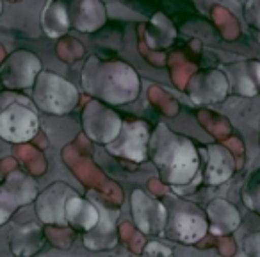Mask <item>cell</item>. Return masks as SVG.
Listing matches in <instances>:
<instances>
[{"label":"cell","mask_w":260,"mask_h":257,"mask_svg":"<svg viewBox=\"0 0 260 257\" xmlns=\"http://www.w3.org/2000/svg\"><path fill=\"white\" fill-rule=\"evenodd\" d=\"M148 157L170 186H187L200 172L198 147L164 123L150 134Z\"/></svg>","instance_id":"6da1fadb"},{"label":"cell","mask_w":260,"mask_h":257,"mask_svg":"<svg viewBox=\"0 0 260 257\" xmlns=\"http://www.w3.org/2000/svg\"><path fill=\"white\" fill-rule=\"evenodd\" d=\"M82 86L93 98L109 105H123L138 98L141 80L138 72L126 63L91 55L84 66Z\"/></svg>","instance_id":"7a4b0ae2"},{"label":"cell","mask_w":260,"mask_h":257,"mask_svg":"<svg viewBox=\"0 0 260 257\" xmlns=\"http://www.w3.org/2000/svg\"><path fill=\"white\" fill-rule=\"evenodd\" d=\"M166 227L162 236L182 245H194L209 232V218L200 206L191 200L168 198Z\"/></svg>","instance_id":"3957f363"},{"label":"cell","mask_w":260,"mask_h":257,"mask_svg":"<svg viewBox=\"0 0 260 257\" xmlns=\"http://www.w3.org/2000/svg\"><path fill=\"white\" fill-rule=\"evenodd\" d=\"M32 100L43 112L68 115L79 104V91L64 77L41 70L32 84Z\"/></svg>","instance_id":"277c9868"},{"label":"cell","mask_w":260,"mask_h":257,"mask_svg":"<svg viewBox=\"0 0 260 257\" xmlns=\"http://www.w3.org/2000/svg\"><path fill=\"white\" fill-rule=\"evenodd\" d=\"M150 134L152 132L148 129V123L143 120H126L121 123L118 136L109 145H105V150L121 159L141 163L148 157Z\"/></svg>","instance_id":"5b68a950"},{"label":"cell","mask_w":260,"mask_h":257,"mask_svg":"<svg viewBox=\"0 0 260 257\" xmlns=\"http://www.w3.org/2000/svg\"><path fill=\"white\" fill-rule=\"evenodd\" d=\"M40 118L25 104L13 102L0 112V138L9 143H27L38 134Z\"/></svg>","instance_id":"8992f818"},{"label":"cell","mask_w":260,"mask_h":257,"mask_svg":"<svg viewBox=\"0 0 260 257\" xmlns=\"http://www.w3.org/2000/svg\"><path fill=\"white\" fill-rule=\"evenodd\" d=\"M121 123L123 120L118 116V112L107 107L105 102L98 100V98H93L84 109V132L87 134V138L93 139L98 145H109L118 136Z\"/></svg>","instance_id":"52a82bcc"},{"label":"cell","mask_w":260,"mask_h":257,"mask_svg":"<svg viewBox=\"0 0 260 257\" xmlns=\"http://www.w3.org/2000/svg\"><path fill=\"white\" fill-rule=\"evenodd\" d=\"M36 196V181L23 172H11L4 184H0V225L6 223L16 209L34 202Z\"/></svg>","instance_id":"ba28073f"},{"label":"cell","mask_w":260,"mask_h":257,"mask_svg":"<svg viewBox=\"0 0 260 257\" xmlns=\"http://www.w3.org/2000/svg\"><path fill=\"white\" fill-rule=\"evenodd\" d=\"M41 72V61L30 50H15L0 65V80L8 90H27L32 88L38 73Z\"/></svg>","instance_id":"9c48e42d"},{"label":"cell","mask_w":260,"mask_h":257,"mask_svg":"<svg viewBox=\"0 0 260 257\" xmlns=\"http://www.w3.org/2000/svg\"><path fill=\"white\" fill-rule=\"evenodd\" d=\"M130 211H132V218L134 223L143 234H162L164 227H166V204L160 200L153 198L143 189H134L132 196H130Z\"/></svg>","instance_id":"30bf717a"},{"label":"cell","mask_w":260,"mask_h":257,"mask_svg":"<svg viewBox=\"0 0 260 257\" xmlns=\"http://www.w3.org/2000/svg\"><path fill=\"white\" fill-rule=\"evenodd\" d=\"M75 189L62 181H57L41 191L34 200L36 214L47 225H66V202L70 196L75 195Z\"/></svg>","instance_id":"8fae6325"},{"label":"cell","mask_w":260,"mask_h":257,"mask_svg":"<svg viewBox=\"0 0 260 257\" xmlns=\"http://www.w3.org/2000/svg\"><path fill=\"white\" fill-rule=\"evenodd\" d=\"M187 95L196 104H216L226 98L230 91L226 73L221 70H209V72H200L189 79L187 82Z\"/></svg>","instance_id":"7c38bea8"},{"label":"cell","mask_w":260,"mask_h":257,"mask_svg":"<svg viewBox=\"0 0 260 257\" xmlns=\"http://www.w3.org/2000/svg\"><path fill=\"white\" fill-rule=\"evenodd\" d=\"M205 154L203 157V177L202 182L207 186H217L226 182L228 179L234 175L235 172V161L232 152L221 143H212V145H205L202 149Z\"/></svg>","instance_id":"4fadbf2b"},{"label":"cell","mask_w":260,"mask_h":257,"mask_svg":"<svg viewBox=\"0 0 260 257\" xmlns=\"http://www.w3.org/2000/svg\"><path fill=\"white\" fill-rule=\"evenodd\" d=\"M118 209H100V220L84 234V245L91 250H107L112 248L118 241V232H116V221H118Z\"/></svg>","instance_id":"5bb4252c"},{"label":"cell","mask_w":260,"mask_h":257,"mask_svg":"<svg viewBox=\"0 0 260 257\" xmlns=\"http://www.w3.org/2000/svg\"><path fill=\"white\" fill-rule=\"evenodd\" d=\"M64 216L68 227L86 234V232H89L98 223V220H100V209L91 200L84 198V196L75 193L66 202Z\"/></svg>","instance_id":"9a60e30c"},{"label":"cell","mask_w":260,"mask_h":257,"mask_svg":"<svg viewBox=\"0 0 260 257\" xmlns=\"http://www.w3.org/2000/svg\"><path fill=\"white\" fill-rule=\"evenodd\" d=\"M72 27L80 33H93L105 22V6L102 0H77L70 13Z\"/></svg>","instance_id":"2e32d148"},{"label":"cell","mask_w":260,"mask_h":257,"mask_svg":"<svg viewBox=\"0 0 260 257\" xmlns=\"http://www.w3.org/2000/svg\"><path fill=\"white\" fill-rule=\"evenodd\" d=\"M41 29L50 38H61L72 29L70 9L64 0H48L41 11Z\"/></svg>","instance_id":"e0dca14e"},{"label":"cell","mask_w":260,"mask_h":257,"mask_svg":"<svg viewBox=\"0 0 260 257\" xmlns=\"http://www.w3.org/2000/svg\"><path fill=\"white\" fill-rule=\"evenodd\" d=\"M207 218H209V231L217 236H224L234 232L241 223V214L235 206L228 204L226 200H214L207 207Z\"/></svg>","instance_id":"ac0fdd59"},{"label":"cell","mask_w":260,"mask_h":257,"mask_svg":"<svg viewBox=\"0 0 260 257\" xmlns=\"http://www.w3.org/2000/svg\"><path fill=\"white\" fill-rule=\"evenodd\" d=\"M43 243V231L36 223H23L20 227H15L11 231V236H9L11 252L18 253V255H27V253L38 252Z\"/></svg>","instance_id":"d6986e66"},{"label":"cell","mask_w":260,"mask_h":257,"mask_svg":"<svg viewBox=\"0 0 260 257\" xmlns=\"http://www.w3.org/2000/svg\"><path fill=\"white\" fill-rule=\"evenodd\" d=\"M226 79L230 84V90H234L239 95H256L258 86H256L255 72H253L251 61L234 63L228 66Z\"/></svg>","instance_id":"ffe728a7"},{"label":"cell","mask_w":260,"mask_h":257,"mask_svg":"<svg viewBox=\"0 0 260 257\" xmlns=\"http://www.w3.org/2000/svg\"><path fill=\"white\" fill-rule=\"evenodd\" d=\"M241 198L249 211L260 214V170H255L248 175V181L241 191Z\"/></svg>","instance_id":"44dd1931"},{"label":"cell","mask_w":260,"mask_h":257,"mask_svg":"<svg viewBox=\"0 0 260 257\" xmlns=\"http://www.w3.org/2000/svg\"><path fill=\"white\" fill-rule=\"evenodd\" d=\"M244 18L253 29L260 31V0H246Z\"/></svg>","instance_id":"7402d4cb"},{"label":"cell","mask_w":260,"mask_h":257,"mask_svg":"<svg viewBox=\"0 0 260 257\" xmlns=\"http://www.w3.org/2000/svg\"><path fill=\"white\" fill-rule=\"evenodd\" d=\"M145 255H173V248L166 245V243H159V241H150L148 245L143 250Z\"/></svg>","instance_id":"603a6c76"},{"label":"cell","mask_w":260,"mask_h":257,"mask_svg":"<svg viewBox=\"0 0 260 257\" xmlns=\"http://www.w3.org/2000/svg\"><path fill=\"white\" fill-rule=\"evenodd\" d=\"M0 15H2V0H0Z\"/></svg>","instance_id":"cb8c5ba5"}]
</instances>
